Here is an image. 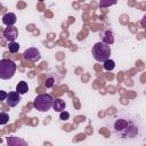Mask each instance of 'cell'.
Wrapping results in <instances>:
<instances>
[{
  "instance_id": "1",
  "label": "cell",
  "mask_w": 146,
  "mask_h": 146,
  "mask_svg": "<svg viewBox=\"0 0 146 146\" xmlns=\"http://www.w3.org/2000/svg\"><path fill=\"white\" fill-rule=\"evenodd\" d=\"M91 54L92 57L97 60V62H102L104 63L105 60L110 59L111 56V47L104 42H97L94 44L92 49H91Z\"/></svg>"
},
{
  "instance_id": "2",
  "label": "cell",
  "mask_w": 146,
  "mask_h": 146,
  "mask_svg": "<svg viewBox=\"0 0 146 146\" xmlns=\"http://www.w3.org/2000/svg\"><path fill=\"white\" fill-rule=\"evenodd\" d=\"M54 98L49 94H41L38 95L33 102V106L35 110L40 112H47L52 107Z\"/></svg>"
},
{
  "instance_id": "3",
  "label": "cell",
  "mask_w": 146,
  "mask_h": 146,
  "mask_svg": "<svg viewBox=\"0 0 146 146\" xmlns=\"http://www.w3.org/2000/svg\"><path fill=\"white\" fill-rule=\"evenodd\" d=\"M16 72V64L10 59L0 60V79L9 80L14 76Z\"/></svg>"
},
{
  "instance_id": "4",
  "label": "cell",
  "mask_w": 146,
  "mask_h": 146,
  "mask_svg": "<svg viewBox=\"0 0 146 146\" xmlns=\"http://www.w3.org/2000/svg\"><path fill=\"white\" fill-rule=\"evenodd\" d=\"M23 57L26 59V60H30V62H36L41 58V55H40V51L36 49V48H29L26 49L24 52H23Z\"/></svg>"
},
{
  "instance_id": "5",
  "label": "cell",
  "mask_w": 146,
  "mask_h": 146,
  "mask_svg": "<svg viewBox=\"0 0 146 146\" xmlns=\"http://www.w3.org/2000/svg\"><path fill=\"white\" fill-rule=\"evenodd\" d=\"M3 36L9 42H14L18 36V30L15 26H7L3 31Z\"/></svg>"
},
{
  "instance_id": "6",
  "label": "cell",
  "mask_w": 146,
  "mask_h": 146,
  "mask_svg": "<svg viewBox=\"0 0 146 146\" xmlns=\"http://www.w3.org/2000/svg\"><path fill=\"white\" fill-rule=\"evenodd\" d=\"M7 104L10 106V107H15L18 105L19 100H21V95L17 92V91H10L8 95H7Z\"/></svg>"
},
{
  "instance_id": "7",
  "label": "cell",
  "mask_w": 146,
  "mask_h": 146,
  "mask_svg": "<svg viewBox=\"0 0 146 146\" xmlns=\"http://www.w3.org/2000/svg\"><path fill=\"white\" fill-rule=\"evenodd\" d=\"M131 124V122L130 121H128V120H125V119H117L115 122H114V128H115V131L116 132H122V131H124L129 125Z\"/></svg>"
},
{
  "instance_id": "8",
  "label": "cell",
  "mask_w": 146,
  "mask_h": 146,
  "mask_svg": "<svg viewBox=\"0 0 146 146\" xmlns=\"http://www.w3.org/2000/svg\"><path fill=\"white\" fill-rule=\"evenodd\" d=\"M7 146H29V145L24 139L15 136H10L7 137Z\"/></svg>"
},
{
  "instance_id": "9",
  "label": "cell",
  "mask_w": 146,
  "mask_h": 146,
  "mask_svg": "<svg viewBox=\"0 0 146 146\" xmlns=\"http://www.w3.org/2000/svg\"><path fill=\"white\" fill-rule=\"evenodd\" d=\"M2 23L6 26H14L16 23V15L14 13H7L2 16Z\"/></svg>"
},
{
  "instance_id": "10",
  "label": "cell",
  "mask_w": 146,
  "mask_h": 146,
  "mask_svg": "<svg viewBox=\"0 0 146 146\" xmlns=\"http://www.w3.org/2000/svg\"><path fill=\"white\" fill-rule=\"evenodd\" d=\"M138 133V128L137 127H135L132 123L124 130V131H122L121 132V135L123 136V137H129V138H133Z\"/></svg>"
},
{
  "instance_id": "11",
  "label": "cell",
  "mask_w": 146,
  "mask_h": 146,
  "mask_svg": "<svg viewBox=\"0 0 146 146\" xmlns=\"http://www.w3.org/2000/svg\"><path fill=\"white\" fill-rule=\"evenodd\" d=\"M65 106H66V104H65V102L62 99V98H56V99H54V102H52V108L56 111V112H63L64 110H65Z\"/></svg>"
},
{
  "instance_id": "12",
  "label": "cell",
  "mask_w": 146,
  "mask_h": 146,
  "mask_svg": "<svg viewBox=\"0 0 146 146\" xmlns=\"http://www.w3.org/2000/svg\"><path fill=\"white\" fill-rule=\"evenodd\" d=\"M102 42H104V43H106V44H112L113 42H114V33L111 31V30H107V31H105L104 32V35H103V41Z\"/></svg>"
},
{
  "instance_id": "13",
  "label": "cell",
  "mask_w": 146,
  "mask_h": 146,
  "mask_svg": "<svg viewBox=\"0 0 146 146\" xmlns=\"http://www.w3.org/2000/svg\"><path fill=\"white\" fill-rule=\"evenodd\" d=\"M16 91L19 94V95H24L29 91V86L25 81H21L18 82V84L16 86Z\"/></svg>"
},
{
  "instance_id": "14",
  "label": "cell",
  "mask_w": 146,
  "mask_h": 146,
  "mask_svg": "<svg viewBox=\"0 0 146 146\" xmlns=\"http://www.w3.org/2000/svg\"><path fill=\"white\" fill-rule=\"evenodd\" d=\"M103 66H104V70H105V71H112V70L115 67V63H114V60H112V59H107V60L104 62Z\"/></svg>"
},
{
  "instance_id": "15",
  "label": "cell",
  "mask_w": 146,
  "mask_h": 146,
  "mask_svg": "<svg viewBox=\"0 0 146 146\" xmlns=\"http://www.w3.org/2000/svg\"><path fill=\"white\" fill-rule=\"evenodd\" d=\"M8 49H9V51L13 52V54L17 52V51L19 50V44H18V42H16V41H14V42H9V44H8Z\"/></svg>"
},
{
  "instance_id": "16",
  "label": "cell",
  "mask_w": 146,
  "mask_h": 146,
  "mask_svg": "<svg viewBox=\"0 0 146 146\" xmlns=\"http://www.w3.org/2000/svg\"><path fill=\"white\" fill-rule=\"evenodd\" d=\"M8 121H9V115L5 112H0V125L8 123Z\"/></svg>"
},
{
  "instance_id": "17",
  "label": "cell",
  "mask_w": 146,
  "mask_h": 146,
  "mask_svg": "<svg viewBox=\"0 0 146 146\" xmlns=\"http://www.w3.org/2000/svg\"><path fill=\"white\" fill-rule=\"evenodd\" d=\"M59 117H60V120L66 121V120H68V119H70V113H68V112H66V111H63V112H60Z\"/></svg>"
},
{
  "instance_id": "18",
  "label": "cell",
  "mask_w": 146,
  "mask_h": 146,
  "mask_svg": "<svg viewBox=\"0 0 146 146\" xmlns=\"http://www.w3.org/2000/svg\"><path fill=\"white\" fill-rule=\"evenodd\" d=\"M54 84H55V79L54 78H48L46 80V87L47 88H51Z\"/></svg>"
},
{
  "instance_id": "19",
  "label": "cell",
  "mask_w": 146,
  "mask_h": 146,
  "mask_svg": "<svg viewBox=\"0 0 146 146\" xmlns=\"http://www.w3.org/2000/svg\"><path fill=\"white\" fill-rule=\"evenodd\" d=\"M115 3V1H113V2H108V1H100L99 2V6L100 7H107V6H111V5H114Z\"/></svg>"
},
{
  "instance_id": "20",
  "label": "cell",
  "mask_w": 146,
  "mask_h": 146,
  "mask_svg": "<svg viewBox=\"0 0 146 146\" xmlns=\"http://www.w3.org/2000/svg\"><path fill=\"white\" fill-rule=\"evenodd\" d=\"M7 92L6 91H3V90H0V100H5L6 98H7Z\"/></svg>"
}]
</instances>
